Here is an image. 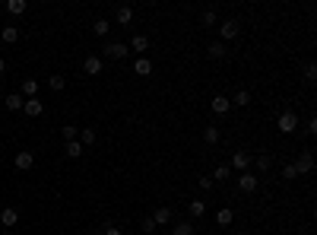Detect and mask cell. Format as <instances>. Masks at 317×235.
I'll return each mask as SVG.
<instances>
[{
    "label": "cell",
    "mask_w": 317,
    "mask_h": 235,
    "mask_svg": "<svg viewBox=\"0 0 317 235\" xmlns=\"http://www.w3.org/2000/svg\"><path fill=\"white\" fill-rule=\"evenodd\" d=\"M247 108V105H251V92H247V89H238L235 92V99H232V108Z\"/></svg>",
    "instance_id": "cell-23"
},
{
    "label": "cell",
    "mask_w": 317,
    "mask_h": 235,
    "mask_svg": "<svg viewBox=\"0 0 317 235\" xmlns=\"http://www.w3.org/2000/svg\"><path fill=\"white\" fill-rule=\"evenodd\" d=\"M127 54H130V48L124 41H105V48H102V60H124Z\"/></svg>",
    "instance_id": "cell-1"
},
{
    "label": "cell",
    "mask_w": 317,
    "mask_h": 235,
    "mask_svg": "<svg viewBox=\"0 0 317 235\" xmlns=\"http://www.w3.org/2000/svg\"><path fill=\"white\" fill-rule=\"evenodd\" d=\"M22 111H25L29 118H41V115H45V102H41L38 95H35V99H25V102H22Z\"/></svg>",
    "instance_id": "cell-7"
},
{
    "label": "cell",
    "mask_w": 317,
    "mask_h": 235,
    "mask_svg": "<svg viewBox=\"0 0 317 235\" xmlns=\"http://www.w3.org/2000/svg\"><path fill=\"white\" fill-rule=\"evenodd\" d=\"M159 226H156V220H152V216H146V220H143V232H156Z\"/></svg>",
    "instance_id": "cell-36"
},
{
    "label": "cell",
    "mask_w": 317,
    "mask_h": 235,
    "mask_svg": "<svg viewBox=\"0 0 317 235\" xmlns=\"http://www.w3.org/2000/svg\"><path fill=\"white\" fill-rule=\"evenodd\" d=\"M16 223H19V210H16V207H3V210H0V226H3V229H13Z\"/></svg>",
    "instance_id": "cell-8"
},
{
    "label": "cell",
    "mask_w": 317,
    "mask_h": 235,
    "mask_svg": "<svg viewBox=\"0 0 317 235\" xmlns=\"http://www.w3.org/2000/svg\"><path fill=\"white\" fill-rule=\"evenodd\" d=\"M232 172L238 169V172H247V165H251V153H244V150H238V153H232Z\"/></svg>",
    "instance_id": "cell-10"
},
{
    "label": "cell",
    "mask_w": 317,
    "mask_h": 235,
    "mask_svg": "<svg viewBox=\"0 0 317 235\" xmlns=\"http://www.w3.org/2000/svg\"><path fill=\"white\" fill-rule=\"evenodd\" d=\"M6 13H10V16H22L25 10H29V3H25V0H6Z\"/></svg>",
    "instance_id": "cell-14"
},
{
    "label": "cell",
    "mask_w": 317,
    "mask_h": 235,
    "mask_svg": "<svg viewBox=\"0 0 317 235\" xmlns=\"http://www.w3.org/2000/svg\"><path fill=\"white\" fill-rule=\"evenodd\" d=\"M187 213H191L194 220H200V216L207 213V204H203V200H191V207H187Z\"/></svg>",
    "instance_id": "cell-28"
},
{
    "label": "cell",
    "mask_w": 317,
    "mask_h": 235,
    "mask_svg": "<svg viewBox=\"0 0 317 235\" xmlns=\"http://www.w3.org/2000/svg\"><path fill=\"white\" fill-rule=\"evenodd\" d=\"M197 185H200L203 191H212V185H216V181H212V178H200V181H197Z\"/></svg>",
    "instance_id": "cell-37"
},
{
    "label": "cell",
    "mask_w": 317,
    "mask_h": 235,
    "mask_svg": "<svg viewBox=\"0 0 317 235\" xmlns=\"http://www.w3.org/2000/svg\"><path fill=\"white\" fill-rule=\"evenodd\" d=\"M219 35H222V41H235L238 35H241V25H238L235 19H222L219 22Z\"/></svg>",
    "instance_id": "cell-4"
},
{
    "label": "cell",
    "mask_w": 317,
    "mask_h": 235,
    "mask_svg": "<svg viewBox=\"0 0 317 235\" xmlns=\"http://www.w3.org/2000/svg\"><path fill=\"white\" fill-rule=\"evenodd\" d=\"M105 235H124V232L117 229V226H105Z\"/></svg>",
    "instance_id": "cell-39"
},
{
    "label": "cell",
    "mask_w": 317,
    "mask_h": 235,
    "mask_svg": "<svg viewBox=\"0 0 317 235\" xmlns=\"http://www.w3.org/2000/svg\"><path fill=\"white\" fill-rule=\"evenodd\" d=\"M22 95L19 92H10V95H6V99H3V105H6V111H22Z\"/></svg>",
    "instance_id": "cell-17"
},
{
    "label": "cell",
    "mask_w": 317,
    "mask_h": 235,
    "mask_svg": "<svg viewBox=\"0 0 317 235\" xmlns=\"http://www.w3.org/2000/svg\"><path fill=\"white\" fill-rule=\"evenodd\" d=\"M219 127H212V124H207V127H203V143H210V146H216L219 143Z\"/></svg>",
    "instance_id": "cell-20"
},
{
    "label": "cell",
    "mask_w": 317,
    "mask_h": 235,
    "mask_svg": "<svg viewBox=\"0 0 317 235\" xmlns=\"http://www.w3.org/2000/svg\"><path fill=\"white\" fill-rule=\"evenodd\" d=\"M216 223L222 226V229H225V226H232V223H235V210H232V207H219V210H216Z\"/></svg>",
    "instance_id": "cell-12"
},
{
    "label": "cell",
    "mask_w": 317,
    "mask_h": 235,
    "mask_svg": "<svg viewBox=\"0 0 317 235\" xmlns=\"http://www.w3.org/2000/svg\"><path fill=\"white\" fill-rule=\"evenodd\" d=\"M282 178H286V181H295V178H298V175H295V169H292V162L282 165Z\"/></svg>",
    "instance_id": "cell-35"
},
{
    "label": "cell",
    "mask_w": 317,
    "mask_h": 235,
    "mask_svg": "<svg viewBox=\"0 0 317 235\" xmlns=\"http://www.w3.org/2000/svg\"><path fill=\"white\" fill-rule=\"evenodd\" d=\"M276 127H279V134H295V130H298V115L286 108V111L276 118Z\"/></svg>",
    "instance_id": "cell-2"
},
{
    "label": "cell",
    "mask_w": 317,
    "mask_h": 235,
    "mask_svg": "<svg viewBox=\"0 0 317 235\" xmlns=\"http://www.w3.org/2000/svg\"><path fill=\"white\" fill-rule=\"evenodd\" d=\"M13 165L19 172H29L32 165H35V153H29V150H22V153H16V159H13Z\"/></svg>",
    "instance_id": "cell-9"
},
{
    "label": "cell",
    "mask_w": 317,
    "mask_h": 235,
    "mask_svg": "<svg viewBox=\"0 0 317 235\" xmlns=\"http://www.w3.org/2000/svg\"><path fill=\"white\" fill-rule=\"evenodd\" d=\"M0 232H3V226H0Z\"/></svg>",
    "instance_id": "cell-43"
},
{
    "label": "cell",
    "mask_w": 317,
    "mask_h": 235,
    "mask_svg": "<svg viewBox=\"0 0 317 235\" xmlns=\"http://www.w3.org/2000/svg\"><path fill=\"white\" fill-rule=\"evenodd\" d=\"M3 70H6V60H3V57H0V73H3Z\"/></svg>",
    "instance_id": "cell-40"
},
{
    "label": "cell",
    "mask_w": 317,
    "mask_h": 235,
    "mask_svg": "<svg viewBox=\"0 0 317 235\" xmlns=\"http://www.w3.org/2000/svg\"><path fill=\"white\" fill-rule=\"evenodd\" d=\"M0 235H16V232H10V229H3V232H0Z\"/></svg>",
    "instance_id": "cell-41"
},
{
    "label": "cell",
    "mask_w": 317,
    "mask_h": 235,
    "mask_svg": "<svg viewBox=\"0 0 317 235\" xmlns=\"http://www.w3.org/2000/svg\"><path fill=\"white\" fill-rule=\"evenodd\" d=\"M61 134H64V140H67V143H70V140H76V137H80V127H73V124H67V127L61 130Z\"/></svg>",
    "instance_id": "cell-34"
},
{
    "label": "cell",
    "mask_w": 317,
    "mask_h": 235,
    "mask_svg": "<svg viewBox=\"0 0 317 235\" xmlns=\"http://www.w3.org/2000/svg\"><path fill=\"white\" fill-rule=\"evenodd\" d=\"M207 54H210L212 60H222V57H225V54H228V51H225V45H222V41H212V45H210V51H207Z\"/></svg>",
    "instance_id": "cell-27"
},
{
    "label": "cell",
    "mask_w": 317,
    "mask_h": 235,
    "mask_svg": "<svg viewBox=\"0 0 317 235\" xmlns=\"http://www.w3.org/2000/svg\"><path fill=\"white\" fill-rule=\"evenodd\" d=\"M210 178H212V181H225V178H232V165H225V162L216 165V172H212Z\"/></svg>",
    "instance_id": "cell-25"
},
{
    "label": "cell",
    "mask_w": 317,
    "mask_h": 235,
    "mask_svg": "<svg viewBox=\"0 0 317 235\" xmlns=\"http://www.w3.org/2000/svg\"><path fill=\"white\" fill-rule=\"evenodd\" d=\"M130 19H133V10H130V6H117V10H114V22H117V25H130Z\"/></svg>",
    "instance_id": "cell-15"
},
{
    "label": "cell",
    "mask_w": 317,
    "mask_h": 235,
    "mask_svg": "<svg viewBox=\"0 0 317 235\" xmlns=\"http://www.w3.org/2000/svg\"><path fill=\"white\" fill-rule=\"evenodd\" d=\"M133 73H136V76H149V73H152V60H149V57H136V60H133Z\"/></svg>",
    "instance_id": "cell-13"
},
{
    "label": "cell",
    "mask_w": 317,
    "mask_h": 235,
    "mask_svg": "<svg viewBox=\"0 0 317 235\" xmlns=\"http://www.w3.org/2000/svg\"><path fill=\"white\" fill-rule=\"evenodd\" d=\"M146 48H149V38H146V35H133V41H130V51H140V54L146 57Z\"/></svg>",
    "instance_id": "cell-24"
},
{
    "label": "cell",
    "mask_w": 317,
    "mask_h": 235,
    "mask_svg": "<svg viewBox=\"0 0 317 235\" xmlns=\"http://www.w3.org/2000/svg\"><path fill=\"white\" fill-rule=\"evenodd\" d=\"M35 92H38V80H22V86H19L22 99H35Z\"/></svg>",
    "instance_id": "cell-16"
},
{
    "label": "cell",
    "mask_w": 317,
    "mask_h": 235,
    "mask_svg": "<svg viewBox=\"0 0 317 235\" xmlns=\"http://www.w3.org/2000/svg\"><path fill=\"white\" fill-rule=\"evenodd\" d=\"M67 156H70V159H80V156H83V143L70 140V143H67Z\"/></svg>",
    "instance_id": "cell-32"
},
{
    "label": "cell",
    "mask_w": 317,
    "mask_h": 235,
    "mask_svg": "<svg viewBox=\"0 0 317 235\" xmlns=\"http://www.w3.org/2000/svg\"><path fill=\"white\" fill-rule=\"evenodd\" d=\"M210 108L216 111V115H228V111H232V99H228V95H216V99L210 102Z\"/></svg>",
    "instance_id": "cell-11"
},
{
    "label": "cell",
    "mask_w": 317,
    "mask_h": 235,
    "mask_svg": "<svg viewBox=\"0 0 317 235\" xmlns=\"http://www.w3.org/2000/svg\"><path fill=\"white\" fill-rule=\"evenodd\" d=\"M238 188H241L244 194H254V191L260 188V178L251 175V172H241V175H238Z\"/></svg>",
    "instance_id": "cell-5"
},
{
    "label": "cell",
    "mask_w": 317,
    "mask_h": 235,
    "mask_svg": "<svg viewBox=\"0 0 317 235\" xmlns=\"http://www.w3.org/2000/svg\"><path fill=\"white\" fill-rule=\"evenodd\" d=\"M0 38H3L6 45H16V41H19V29H16V25H3V32H0Z\"/></svg>",
    "instance_id": "cell-21"
},
{
    "label": "cell",
    "mask_w": 317,
    "mask_h": 235,
    "mask_svg": "<svg viewBox=\"0 0 317 235\" xmlns=\"http://www.w3.org/2000/svg\"><path fill=\"white\" fill-rule=\"evenodd\" d=\"M92 32H96L99 38H105L108 32H111V22H108V19H96V25H92Z\"/></svg>",
    "instance_id": "cell-29"
},
{
    "label": "cell",
    "mask_w": 317,
    "mask_h": 235,
    "mask_svg": "<svg viewBox=\"0 0 317 235\" xmlns=\"http://www.w3.org/2000/svg\"><path fill=\"white\" fill-rule=\"evenodd\" d=\"M232 235H247V232H232Z\"/></svg>",
    "instance_id": "cell-42"
},
{
    "label": "cell",
    "mask_w": 317,
    "mask_h": 235,
    "mask_svg": "<svg viewBox=\"0 0 317 235\" xmlns=\"http://www.w3.org/2000/svg\"><path fill=\"white\" fill-rule=\"evenodd\" d=\"M83 70H86V73H89V76H99L102 70H105V60H102L99 54H89V57H86V60H83Z\"/></svg>",
    "instance_id": "cell-6"
},
{
    "label": "cell",
    "mask_w": 317,
    "mask_h": 235,
    "mask_svg": "<svg viewBox=\"0 0 317 235\" xmlns=\"http://www.w3.org/2000/svg\"><path fill=\"white\" fill-rule=\"evenodd\" d=\"M251 162L257 165V172H260V175L273 169V156H270V153H260V156H257V159H251Z\"/></svg>",
    "instance_id": "cell-18"
},
{
    "label": "cell",
    "mask_w": 317,
    "mask_h": 235,
    "mask_svg": "<svg viewBox=\"0 0 317 235\" xmlns=\"http://www.w3.org/2000/svg\"><path fill=\"white\" fill-rule=\"evenodd\" d=\"M305 80H308V83L317 80V64H314V60H308V64H305Z\"/></svg>",
    "instance_id": "cell-33"
},
{
    "label": "cell",
    "mask_w": 317,
    "mask_h": 235,
    "mask_svg": "<svg viewBox=\"0 0 317 235\" xmlns=\"http://www.w3.org/2000/svg\"><path fill=\"white\" fill-rule=\"evenodd\" d=\"M76 140H80V143H83V150H86V146H92V143H96V130H92V127H83Z\"/></svg>",
    "instance_id": "cell-26"
},
{
    "label": "cell",
    "mask_w": 317,
    "mask_h": 235,
    "mask_svg": "<svg viewBox=\"0 0 317 235\" xmlns=\"http://www.w3.org/2000/svg\"><path fill=\"white\" fill-rule=\"evenodd\" d=\"M171 216H175V213H171V207H159V210L152 213V220H156V226H168Z\"/></svg>",
    "instance_id": "cell-19"
},
{
    "label": "cell",
    "mask_w": 317,
    "mask_h": 235,
    "mask_svg": "<svg viewBox=\"0 0 317 235\" xmlns=\"http://www.w3.org/2000/svg\"><path fill=\"white\" fill-rule=\"evenodd\" d=\"M48 86H51V89H54V92H61L64 86H67V80H64L61 73H51V76H48Z\"/></svg>",
    "instance_id": "cell-31"
},
{
    "label": "cell",
    "mask_w": 317,
    "mask_h": 235,
    "mask_svg": "<svg viewBox=\"0 0 317 235\" xmlns=\"http://www.w3.org/2000/svg\"><path fill=\"white\" fill-rule=\"evenodd\" d=\"M292 169H295V175H311V172H314V156L311 153H298V159L292 162Z\"/></svg>",
    "instance_id": "cell-3"
},
{
    "label": "cell",
    "mask_w": 317,
    "mask_h": 235,
    "mask_svg": "<svg viewBox=\"0 0 317 235\" xmlns=\"http://www.w3.org/2000/svg\"><path fill=\"white\" fill-rule=\"evenodd\" d=\"M305 130L314 137V134H317V118H308V127H305Z\"/></svg>",
    "instance_id": "cell-38"
},
{
    "label": "cell",
    "mask_w": 317,
    "mask_h": 235,
    "mask_svg": "<svg viewBox=\"0 0 317 235\" xmlns=\"http://www.w3.org/2000/svg\"><path fill=\"white\" fill-rule=\"evenodd\" d=\"M171 235H194V226L187 223V220H181V223H175V229H171Z\"/></svg>",
    "instance_id": "cell-30"
},
{
    "label": "cell",
    "mask_w": 317,
    "mask_h": 235,
    "mask_svg": "<svg viewBox=\"0 0 317 235\" xmlns=\"http://www.w3.org/2000/svg\"><path fill=\"white\" fill-rule=\"evenodd\" d=\"M200 25H207V29L219 25V13H216V10H203V13H200Z\"/></svg>",
    "instance_id": "cell-22"
}]
</instances>
